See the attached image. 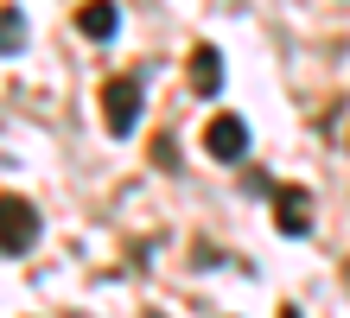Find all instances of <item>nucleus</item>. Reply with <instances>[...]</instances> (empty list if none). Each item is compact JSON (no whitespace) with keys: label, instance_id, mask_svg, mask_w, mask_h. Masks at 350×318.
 I'll use <instances>...</instances> for the list:
<instances>
[{"label":"nucleus","instance_id":"obj_3","mask_svg":"<svg viewBox=\"0 0 350 318\" xmlns=\"http://www.w3.org/2000/svg\"><path fill=\"white\" fill-rule=\"evenodd\" d=\"M204 153L223 159V165H236L242 153H249V121L242 115H211L204 121Z\"/></svg>","mask_w":350,"mask_h":318},{"label":"nucleus","instance_id":"obj_1","mask_svg":"<svg viewBox=\"0 0 350 318\" xmlns=\"http://www.w3.org/2000/svg\"><path fill=\"white\" fill-rule=\"evenodd\" d=\"M38 242V210L26 204V198H0V254H26Z\"/></svg>","mask_w":350,"mask_h":318},{"label":"nucleus","instance_id":"obj_8","mask_svg":"<svg viewBox=\"0 0 350 318\" xmlns=\"http://www.w3.org/2000/svg\"><path fill=\"white\" fill-rule=\"evenodd\" d=\"M153 165H178V146L172 140H153Z\"/></svg>","mask_w":350,"mask_h":318},{"label":"nucleus","instance_id":"obj_6","mask_svg":"<svg viewBox=\"0 0 350 318\" xmlns=\"http://www.w3.org/2000/svg\"><path fill=\"white\" fill-rule=\"evenodd\" d=\"M185 77H191L198 96H217V90H223V57H217V45H198L191 64H185Z\"/></svg>","mask_w":350,"mask_h":318},{"label":"nucleus","instance_id":"obj_2","mask_svg":"<svg viewBox=\"0 0 350 318\" xmlns=\"http://www.w3.org/2000/svg\"><path fill=\"white\" fill-rule=\"evenodd\" d=\"M102 121H109V134H134V121H140V83L134 77L102 83Z\"/></svg>","mask_w":350,"mask_h":318},{"label":"nucleus","instance_id":"obj_4","mask_svg":"<svg viewBox=\"0 0 350 318\" xmlns=\"http://www.w3.org/2000/svg\"><path fill=\"white\" fill-rule=\"evenodd\" d=\"M274 223H280V236H306V223H312L306 185H274Z\"/></svg>","mask_w":350,"mask_h":318},{"label":"nucleus","instance_id":"obj_7","mask_svg":"<svg viewBox=\"0 0 350 318\" xmlns=\"http://www.w3.org/2000/svg\"><path fill=\"white\" fill-rule=\"evenodd\" d=\"M26 51V19H19V7H0V57Z\"/></svg>","mask_w":350,"mask_h":318},{"label":"nucleus","instance_id":"obj_5","mask_svg":"<svg viewBox=\"0 0 350 318\" xmlns=\"http://www.w3.org/2000/svg\"><path fill=\"white\" fill-rule=\"evenodd\" d=\"M77 32L83 38H115L121 32V7L115 0H83V7H77Z\"/></svg>","mask_w":350,"mask_h":318}]
</instances>
